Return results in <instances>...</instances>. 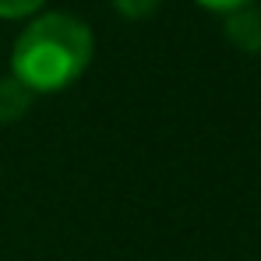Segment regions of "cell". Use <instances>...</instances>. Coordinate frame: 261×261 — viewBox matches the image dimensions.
Listing matches in <instances>:
<instances>
[{
	"mask_svg": "<svg viewBox=\"0 0 261 261\" xmlns=\"http://www.w3.org/2000/svg\"><path fill=\"white\" fill-rule=\"evenodd\" d=\"M92 29L82 18L49 11L25 25L11 49V74L32 95H49L74 85L92 64Z\"/></svg>",
	"mask_w": 261,
	"mask_h": 261,
	"instance_id": "1",
	"label": "cell"
},
{
	"mask_svg": "<svg viewBox=\"0 0 261 261\" xmlns=\"http://www.w3.org/2000/svg\"><path fill=\"white\" fill-rule=\"evenodd\" d=\"M222 32L240 53H261V7L244 4V7L229 11Z\"/></svg>",
	"mask_w": 261,
	"mask_h": 261,
	"instance_id": "2",
	"label": "cell"
},
{
	"mask_svg": "<svg viewBox=\"0 0 261 261\" xmlns=\"http://www.w3.org/2000/svg\"><path fill=\"white\" fill-rule=\"evenodd\" d=\"M32 99H36V95L21 85L14 74L0 78V124H14V120H21V117L29 113Z\"/></svg>",
	"mask_w": 261,
	"mask_h": 261,
	"instance_id": "3",
	"label": "cell"
},
{
	"mask_svg": "<svg viewBox=\"0 0 261 261\" xmlns=\"http://www.w3.org/2000/svg\"><path fill=\"white\" fill-rule=\"evenodd\" d=\"M124 18L130 21H138V18H148V14H155V7L163 4V0H110Z\"/></svg>",
	"mask_w": 261,
	"mask_h": 261,
	"instance_id": "4",
	"label": "cell"
},
{
	"mask_svg": "<svg viewBox=\"0 0 261 261\" xmlns=\"http://www.w3.org/2000/svg\"><path fill=\"white\" fill-rule=\"evenodd\" d=\"M46 0H0V18H29Z\"/></svg>",
	"mask_w": 261,
	"mask_h": 261,
	"instance_id": "5",
	"label": "cell"
},
{
	"mask_svg": "<svg viewBox=\"0 0 261 261\" xmlns=\"http://www.w3.org/2000/svg\"><path fill=\"white\" fill-rule=\"evenodd\" d=\"M201 7H208V11H219V14H229V11H237V7H244V4H251V0H198Z\"/></svg>",
	"mask_w": 261,
	"mask_h": 261,
	"instance_id": "6",
	"label": "cell"
}]
</instances>
